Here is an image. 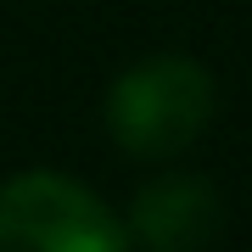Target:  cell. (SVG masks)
<instances>
[{"mask_svg":"<svg viewBox=\"0 0 252 252\" xmlns=\"http://www.w3.org/2000/svg\"><path fill=\"white\" fill-rule=\"evenodd\" d=\"M213 118V73L190 56H146L107 90V129L129 157H180Z\"/></svg>","mask_w":252,"mask_h":252,"instance_id":"6da1fadb","label":"cell"},{"mask_svg":"<svg viewBox=\"0 0 252 252\" xmlns=\"http://www.w3.org/2000/svg\"><path fill=\"white\" fill-rule=\"evenodd\" d=\"M0 252H129V224L79 180L34 168L0 185Z\"/></svg>","mask_w":252,"mask_h":252,"instance_id":"7a4b0ae2","label":"cell"},{"mask_svg":"<svg viewBox=\"0 0 252 252\" xmlns=\"http://www.w3.org/2000/svg\"><path fill=\"white\" fill-rule=\"evenodd\" d=\"M224 230V202L196 174H162L135 196L129 241L146 252H207Z\"/></svg>","mask_w":252,"mask_h":252,"instance_id":"3957f363","label":"cell"}]
</instances>
